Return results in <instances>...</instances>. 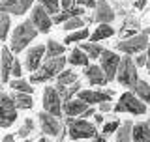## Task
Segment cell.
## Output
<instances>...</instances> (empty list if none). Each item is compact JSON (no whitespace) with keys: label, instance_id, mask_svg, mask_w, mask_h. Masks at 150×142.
I'll return each instance as SVG.
<instances>
[{"label":"cell","instance_id":"cell-1","mask_svg":"<svg viewBox=\"0 0 150 142\" xmlns=\"http://www.w3.org/2000/svg\"><path fill=\"white\" fill-rule=\"evenodd\" d=\"M38 37V30L32 26V22L28 21H23L21 25H17L13 28L11 36H9V47L8 49L11 51V54H19L30 45V41H34Z\"/></svg>","mask_w":150,"mask_h":142},{"label":"cell","instance_id":"cell-2","mask_svg":"<svg viewBox=\"0 0 150 142\" xmlns=\"http://www.w3.org/2000/svg\"><path fill=\"white\" fill-rule=\"evenodd\" d=\"M64 124H66V135H68L73 142L94 138V136L98 135L96 124L84 120V118H68V116H66Z\"/></svg>","mask_w":150,"mask_h":142},{"label":"cell","instance_id":"cell-3","mask_svg":"<svg viewBox=\"0 0 150 142\" xmlns=\"http://www.w3.org/2000/svg\"><path fill=\"white\" fill-rule=\"evenodd\" d=\"M66 65V56H54V58H45L41 65L38 67L34 73L30 75V84H40L45 80L54 79Z\"/></svg>","mask_w":150,"mask_h":142},{"label":"cell","instance_id":"cell-4","mask_svg":"<svg viewBox=\"0 0 150 142\" xmlns=\"http://www.w3.org/2000/svg\"><path fill=\"white\" fill-rule=\"evenodd\" d=\"M137 65L133 64V60H131V56H122L120 58V64H118V69H116V77L115 80L118 84H122V86L133 90L135 84H137L139 80V73H137Z\"/></svg>","mask_w":150,"mask_h":142},{"label":"cell","instance_id":"cell-5","mask_svg":"<svg viewBox=\"0 0 150 142\" xmlns=\"http://www.w3.org/2000/svg\"><path fill=\"white\" fill-rule=\"evenodd\" d=\"M112 110L115 112H129V114H133V116H143V114H146L148 108L129 90V92H124L120 96V99L116 101V105H112Z\"/></svg>","mask_w":150,"mask_h":142},{"label":"cell","instance_id":"cell-6","mask_svg":"<svg viewBox=\"0 0 150 142\" xmlns=\"http://www.w3.org/2000/svg\"><path fill=\"white\" fill-rule=\"evenodd\" d=\"M148 41H150V37L146 34H135V36L126 37V39H118L115 43V49L120 51V53H124V54H128V56H131V54L144 53L146 47H148Z\"/></svg>","mask_w":150,"mask_h":142},{"label":"cell","instance_id":"cell-7","mask_svg":"<svg viewBox=\"0 0 150 142\" xmlns=\"http://www.w3.org/2000/svg\"><path fill=\"white\" fill-rule=\"evenodd\" d=\"M15 120H17V108L13 105L11 96L0 92V127L8 129L15 124Z\"/></svg>","mask_w":150,"mask_h":142},{"label":"cell","instance_id":"cell-8","mask_svg":"<svg viewBox=\"0 0 150 142\" xmlns=\"http://www.w3.org/2000/svg\"><path fill=\"white\" fill-rule=\"evenodd\" d=\"M38 122H40V129L45 136H58L60 131L64 129L62 118H56V116L49 114V112H45V110H41L40 114H38Z\"/></svg>","mask_w":150,"mask_h":142},{"label":"cell","instance_id":"cell-9","mask_svg":"<svg viewBox=\"0 0 150 142\" xmlns=\"http://www.w3.org/2000/svg\"><path fill=\"white\" fill-rule=\"evenodd\" d=\"M118 64H120V56L115 53V51H109V49H103V53L100 54V67L105 75L107 82L115 80L116 77V69H118Z\"/></svg>","mask_w":150,"mask_h":142},{"label":"cell","instance_id":"cell-10","mask_svg":"<svg viewBox=\"0 0 150 142\" xmlns=\"http://www.w3.org/2000/svg\"><path fill=\"white\" fill-rule=\"evenodd\" d=\"M43 110L45 112H49V114H53V116H62V99H60L58 96V92H56V88L54 86H45L43 90Z\"/></svg>","mask_w":150,"mask_h":142},{"label":"cell","instance_id":"cell-11","mask_svg":"<svg viewBox=\"0 0 150 142\" xmlns=\"http://www.w3.org/2000/svg\"><path fill=\"white\" fill-rule=\"evenodd\" d=\"M28 21L32 22V26L38 30V34H47L53 26V21H51V15L45 11L43 8L38 4V6H32L30 9V19Z\"/></svg>","mask_w":150,"mask_h":142},{"label":"cell","instance_id":"cell-12","mask_svg":"<svg viewBox=\"0 0 150 142\" xmlns=\"http://www.w3.org/2000/svg\"><path fill=\"white\" fill-rule=\"evenodd\" d=\"M115 97V92L112 90H79L77 92V99L84 101L86 105H100V103H105V101H112Z\"/></svg>","mask_w":150,"mask_h":142},{"label":"cell","instance_id":"cell-13","mask_svg":"<svg viewBox=\"0 0 150 142\" xmlns=\"http://www.w3.org/2000/svg\"><path fill=\"white\" fill-rule=\"evenodd\" d=\"M92 17H94V22H98V25H111L116 19V13L109 4V0H96V8H94Z\"/></svg>","mask_w":150,"mask_h":142},{"label":"cell","instance_id":"cell-14","mask_svg":"<svg viewBox=\"0 0 150 142\" xmlns=\"http://www.w3.org/2000/svg\"><path fill=\"white\" fill-rule=\"evenodd\" d=\"M43 58H45V45H34V47H30V49L26 51L25 60H23V65H25L26 71L34 73V71L41 65Z\"/></svg>","mask_w":150,"mask_h":142},{"label":"cell","instance_id":"cell-15","mask_svg":"<svg viewBox=\"0 0 150 142\" xmlns=\"http://www.w3.org/2000/svg\"><path fill=\"white\" fill-rule=\"evenodd\" d=\"M34 0H0V13L8 15H23L32 8Z\"/></svg>","mask_w":150,"mask_h":142},{"label":"cell","instance_id":"cell-16","mask_svg":"<svg viewBox=\"0 0 150 142\" xmlns=\"http://www.w3.org/2000/svg\"><path fill=\"white\" fill-rule=\"evenodd\" d=\"M88 107L90 105H86L81 99L71 97V99H68V101H62V114H66L68 118H77V116H81Z\"/></svg>","mask_w":150,"mask_h":142},{"label":"cell","instance_id":"cell-17","mask_svg":"<svg viewBox=\"0 0 150 142\" xmlns=\"http://www.w3.org/2000/svg\"><path fill=\"white\" fill-rule=\"evenodd\" d=\"M13 54L8 47H0V82H8L9 79V69H11Z\"/></svg>","mask_w":150,"mask_h":142},{"label":"cell","instance_id":"cell-18","mask_svg":"<svg viewBox=\"0 0 150 142\" xmlns=\"http://www.w3.org/2000/svg\"><path fill=\"white\" fill-rule=\"evenodd\" d=\"M84 77H86V80L92 86H105L107 84V79H105V75H103L100 65L88 64L86 67H84Z\"/></svg>","mask_w":150,"mask_h":142},{"label":"cell","instance_id":"cell-19","mask_svg":"<svg viewBox=\"0 0 150 142\" xmlns=\"http://www.w3.org/2000/svg\"><path fill=\"white\" fill-rule=\"evenodd\" d=\"M139 28H141L139 19H135L133 15H126L124 22H122V28L118 32V37H120V39H126V37H129V36H135Z\"/></svg>","mask_w":150,"mask_h":142},{"label":"cell","instance_id":"cell-20","mask_svg":"<svg viewBox=\"0 0 150 142\" xmlns=\"http://www.w3.org/2000/svg\"><path fill=\"white\" fill-rule=\"evenodd\" d=\"M131 142H150V129L144 122H139L131 127Z\"/></svg>","mask_w":150,"mask_h":142},{"label":"cell","instance_id":"cell-21","mask_svg":"<svg viewBox=\"0 0 150 142\" xmlns=\"http://www.w3.org/2000/svg\"><path fill=\"white\" fill-rule=\"evenodd\" d=\"M13 105H15L17 110H28V108L34 107V101H32L30 93H23V92H13L11 93Z\"/></svg>","mask_w":150,"mask_h":142},{"label":"cell","instance_id":"cell-22","mask_svg":"<svg viewBox=\"0 0 150 142\" xmlns=\"http://www.w3.org/2000/svg\"><path fill=\"white\" fill-rule=\"evenodd\" d=\"M131 127H133V122L131 120H126L118 125V129L115 131L116 136H115V142H131Z\"/></svg>","mask_w":150,"mask_h":142},{"label":"cell","instance_id":"cell-23","mask_svg":"<svg viewBox=\"0 0 150 142\" xmlns=\"http://www.w3.org/2000/svg\"><path fill=\"white\" fill-rule=\"evenodd\" d=\"M79 49H81L90 60L100 58V54L103 53V47H101L100 43H94V41H83V43L79 45Z\"/></svg>","mask_w":150,"mask_h":142},{"label":"cell","instance_id":"cell-24","mask_svg":"<svg viewBox=\"0 0 150 142\" xmlns=\"http://www.w3.org/2000/svg\"><path fill=\"white\" fill-rule=\"evenodd\" d=\"M81 86H83V84L77 80V82L69 84V86H54V88H56V92H58L60 99H62V101H68V99H71V97L77 96V92H79V90H83Z\"/></svg>","mask_w":150,"mask_h":142},{"label":"cell","instance_id":"cell-25","mask_svg":"<svg viewBox=\"0 0 150 142\" xmlns=\"http://www.w3.org/2000/svg\"><path fill=\"white\" fill-rule=\"evenodd\" d=\"M111 36H115V28L111 25H98L96 30H94V34L90 36V41L98 43V41H103V39H107V37H111Z\"/></svg>","mask_w":150,"mask_h":142},{"label":"cell","instance_id":"cell-26","mask_svg":"<svg viewBox=\"0 0 150 142\" xmlns=\"http://www.w3.org/2000/svg\"><path fill=\"white\" fill-rule=\"evenodd\" d=\"M133 93L144 103V105H150V84L146 82V80L139 79L137 84H135V88H133Z\"/></svg>","mask_w":150,"mask_h":142},{"label":"cell","instance_id":"cell-27","mask_svg":"<svg viewBox=\"0 0 150 142\" xmlns=\"http://www.w3.org/2000/svg\"><path fill=\"white\" fill-rule=\"evenodd\" d=\"M66 62H69L71 65H83V67H86L88 62H90V58H88V56L84 54L79 47H75L71 53H69V56L66 58Z\"/></svg>","mask_w":150,"mask_h":142},{"label":"cell","instance_id":"cell-28","mask_svg":"<svg viewBox=\"0 0 150 142\" xmlns=\"http://www.w3.org/2000/svg\"><path fill=\"white\" fill-rule=\"evenodd\" d=\"M56 86H69V84L77 82V73L73 69H62L58 75H56Z\"/></svg>","mask_w":150,"mask_h":142},{"label":"cell","instance_id":"cell-29","mask_svg":"<svg viewBox=\"0 0 150 142\" xmlns=\"http://www.w3.org/2000/svg\"><path fill=\"white\" fill-rule=\"evenodd\" d=\"M66 53V45L58 43L56 39H49L45 45V58H54V56H62Z\"/></svg>","mask_w":150,"mask_h":142},{"label":"cell","instance_id":"cell-30","mask_svg":"<svg viewBox=\"0 0 150 142\" xmlns=\"http://www.w3.org/2000/svg\"><path fill=\"white\" fill-rule=\"evenodd\" d=\"M9 88L13 90V92H23V93H34V86H32L28 80L25 79H9Z\"/></svg>","mask_w":150,"mask_h":142},{"label":"cell","instance_id":"cell-31","mask_svg":"<svg viewBox=\"0 0 150 142\" xmlns=\"http://www.w3.org/2000/svg\"><path fill=\"white\" fill-rule=\"evenodd\" d=\"M88 36H90V30H88L86 26H83V28H79V30L69 32L64 39V45H71L75 41H84V39H88Z\"/></svg>","mask_w":150,"mask_h":142},{"label":"cell","instance_id":"cell-32","mask_svg":"<svg viewBox=\"0 0 150 142\" xmlns=\"http://www.w3.org/2000/svg\"><path fill=\"white\" fill-rule=\"evenodd\" d=\"M9 26H11V19L8 13H0V41H6L9 34Z\"/></svg>","mask_w":150,"mask_h":142},{"label":"cell","instance_id":"cell-33","mask_svg":"<svg viewBox=\"0 0 150 142\" xmlns=\"http://www.w3.org/2000/svg\"><path fill=\"white\" fill-rule=\"evenodd\" d=\"M34 129H36V124H34V120L26 118V120L23 122V125L19 127V131H17V136H21V138H28V135H32V133H34Z\"/></svg>","mask_w":150,"mask_h":142},{"label":"cell","instance_id":"cell-34","mask_svg":"<svg viewBox=\"0 0 150 142\" xmlns=\"http://www.w3.org/2000/svg\"><path fill=\"white\" fill-rule=\"evenodd\" d=\"M38 4H40L41 8L45 9L49 15H54V13H58L60 11V4H58V0H38Z\"/></svg>","mask_w":150,"mask_h":142},{"label":"cell","instance_id":"cell-35","mask_svg":"<svg viewBox=\"0 0 150 142\" xmlns=\"http://www.w3.org/2000/svg\"><path fill=\"white\" fill-rule=\"evenodd\" d=\"M83 26H84V22H83L81 17H71V19H68L66 22H62V28H64L66 32L79 30V28H83Z\"/></svg>","mask_w":150,"mask_h":142},{"label":"cell","instance_id":"cell-36","mask_svg":"<svg viewBox=\"0 0 150 142\" xmlns=\"http://www.w3.org/2000/svg\"><path fill=\"white\" fill-rule=\"evenodd\" d=\"M71 11L69 9H62V11L54 13V15H51V21H53V25H62V22H66L68 19H71Z\"/></svg>","mask_w":150,"mask_h":142},{"label":"cell","instance_id":"cell-37","mask_svg":"<svg viewBox=\"0 0 150 142\" xmlns=\"http://www.w3.org/2000/svg\"><path fill=\"white\" fill-rule=\"evenodd\" d=\"M9 77L13 79H23V64L17 58H13L11 62V69H9Z\"/></svg>","mask_w":150,"mask_h":142},{"label":"cell","instance_id":"cell-38","mask_svg":"<svg viewBox=\"0 0 150 142\" xmlns=\"http://www.w3.org/2000/svg\"><path fill=\"white\" fill-rule=\"evenodd\" d=\"M118 125H120V122H118V120H112V122H107V124H103L101 135H103V136H109V135H112L116 129H118Z\"/></svg>","mask_w":150,"mask_h":142},{"label":"cell","instance_id":"cell-39","mask_svg":"<svg viewBox=\"0 0 150 142\" xmlns=\"http://www.w3.org/2000/svg\"><path fill=\"white\" fill-rule=\"evenodd\" d=\"M75 6H83V8H96V0H73Z\"/></svg>","mask_w":150,"mask_h":142},{"label":"cell","instance_id":"cell-40","mask_svg":"<svg viewBox=\"0 0 150 142\" xmlns=\"http://www.w3.org/2000/svg\"><path fill=\"white\" fill-rule=\"evenodd\" d=\"M133 64L137 65V67H144V64H146V54H144V53H139L137 56H135Z\"/></svg>","mask_w":150,"mask_h":142},{"label":"cell","instance_id":"cell-41","mask_svg":"<svg viewBox=\"0 0 150 142\" xmlns=\"http://www.w3.org/2000/svg\"><path fill=\"white\" fill-rule=\"evenodd\" d=\"M98 110H100L101 114H105V112H111V110H112V101L100 103V105H98Z\"/></svg>","mask_w":150,"mask_h":142},{"label":"cell","instance_id":"cell-42","mask_svg":"<svg viewBox=\"0 0 150 142\" xmlns=\"http://www.w3.org/2000/svg\"><path fill=\"white\" fill-rule=\"evenodd\" d=\"M58 4H60V8L62 9H69L73 6V0H58Z\"/></svg>","mask_w":150,"mask_h":142},{"label":"cell","instance_id":"cell-43","mask_svg":"<svg viewBox=\"0 0 150 142\" xmlns=\"http://www.w3.org/2000/svg\"><path fill=\"white\" fill-rule=\"evenodd\" d=\"M94 114H96V108H94V107H88V108H86V110L83 112L81 116L84 118V120H86V118H90V116H94Z\"/></svg>","mask_w":150,"mask_h":142},{"label":"cell","instance_id":"cell-44","mask_svg":"<svg viewBox=\"0 0 150 142\" xmlns=\"http://www.w3.org/2000/svg\"><path fill=\"white\" fill-rule=\"evenodd\" d=\"M144 54H146V64H144V67L150 69V41H148V47H146V51H144Z\"/></svg>","mask_w":150,"mask_h":142},{"label":"cell","instance_id":"cell-45","mask_svg":"<svg viewBox=\"0 0 150 142\" xmlns=\"http://www.w3.org/2000/svg\"><path fill=\"white\" fill-rule=\"evenodd\" d=\"M144 4H146V0H133V6L137 8V9H143Z\"/></svg>","mask_w":150,"mask_h":142},{"label":"cell","instance_id":"cell-46","mask_svg":"<svg viewBox=\"0 0 150 142\" xmlns=\"http://www.w3.org/2000/svg\"><path fill=\"white\" fill-rule=\"evenodd\" d=\"M92 142H107V136H103V135H100V133H98V135L92 138Z\"/></svg>","mask_w":150,"mask_h":142},{"label":"cell","instance_id":"cell-47","mask_svg":"<svg viewBox=\"0 0 150 142\" xmlns=\"http://www.w3.org/2000/svg\"><path fill=\"white\" fill-rule=\"evenodd\" d=\"M94 122H96V124H103V114L101 112H96V114H94Z\"/></svg>","mask_w":150,"mask_h":142},{"label":"cell","instance_id":"cell-48","mask_svg":"<svg viewBox=\"0 0 150 142\" xmlns=\"http://www.w3.org/2000/svg\"><path fill=\"white\" fill-rule=\"evenodd\" d=\"M2 142H15V136H13V135H6L2 138Z\"/></svg>","mask_w":150,"mask_h":142},{"label":"cell","instance_id":"cell-49","mask_svg":"<svg viewBox=\"0 0 150 142\" xmlns=\"http://www.w3.org/2000/svg\"><path fill=\"white\" fill-rule=\"evenodd\" d=\"M143 34H146V36H150V26H146V28H144V32H143Z\"/></svg>","mask_w":150,"mask_h":142},{"label":"cell","instance_id":"cell-50","mask_svg":"<svg viewBox=\"0 0 150 142\" xmlns=\"http://www.w3.org/2000/svg\"><path fill=\"white\" fill-rule=\"evenodd\" d=\"M40 142H47V136H41V138H40Z\"/></svg>","mask_w":150,"mask_h":142},{"label":"cell","instance_id":"cell-51","mask_svg":"<svg viewBox=\"0 0 150 142\" xmlns=\"http://www.w3.org/2000/svg\"><path fill=\"white\" fill-rule=\"evenodd\" d=\"M144 124H146V127H148V129H150V118H148L146 122H144Z\"/></svg>","mask_w":150,"mask_h":142},{"label":"cell","instance_id":"cell-52","mask_svg":"<svg viewBox=\"0 0 150 142\" xmlns=\"http://www.w3.org/2000/svg\"><path fill=\"white\" fill-rule=\"evenodd\" d=\"M0 92H2V82H0Z\"/></svg>","mask_w":150,"mask_h":142},{"label":"cell","instance_id":"cell-53","mask_svg":"<svg viewBox=\"0 0 150 142\" xmlns=\"http://www.w3.org/2000/svg\"><path fill=\"white\" fill-rule=\"evenodd\" d=\"M25 142H32V140H26V138H25Z\"/></svg>","mask_w":150,"mask_h":142},{"label":"cell","instance_id":"cell-54","mask_svg":"<svg viewBox=\"0 0 150 142\" xmlns=\"http://www.w3.org/2000/svg\"><path fill=\"white\" fill-rule=\"evenodd\" d=\"M148 73H150V69H148Z\"/></svg>","mask_w":150,"mask_h":142}]
</instances>
